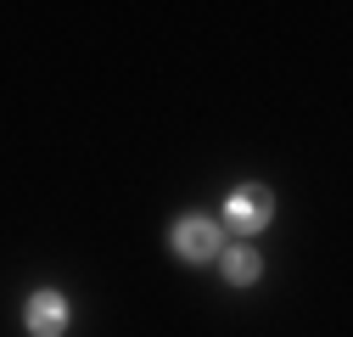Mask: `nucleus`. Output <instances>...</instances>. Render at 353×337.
<instances>
[{"mask_svg": "<svg viewBox=\"0 0 353 337\" xmlns=\"http://www.w3.org/2000/svg\"><path fill=\"white\" fill-rule=\"evenodd\" d=\"M168 247H174V259H185V264H208V259L225 253V225L213 214H180L168 225Z\"/></svg>", "mask_w": 353, "mask_h": 337, "instance_id": "f257e3e1", "label": "nucleus"}, {"mask_svg": "<svg viewBox=\"0 0 353 337\" xmlns=\"http://www.w3.org/2000/svg\"><path fill=\"white\" fill-rule=\"evenodd\" d=\"M275 220V191L270 186H236L225 197V231L230 236H263V225Z\"/></svg>", "mask_w": 353, "mask_h": 337, "instance_id": "f03ea898", "label": "nucleus"}, {"mask_svg": "<svg viewBox=\"0 0 353 337\" xmlns=\"http://www.w3.org/2000/svg\"><path fill=\"white\" fill-rule=\"evenodd\" d=\"M68 320H73V304L62 298L57 287L28 292V304H23V326H28V337H62Z\"/></svg>", "mask_w": 353, "mask_h": 337, "instance_id": "7ed1b4c3", "label": "nucleus"}, {"mask_svg": "<svg viewBox=\"0 0 353 337\" xmlns=\"http://www.w3.org/2000/svg\"><path fill=\"white\" fill-rule=\"evenodd\" d=\"M219 264H225V281H230V287H252V281L263 276V253H258L252 242H236V247L219 253Z\"/></svg>", "mask_w": 353, "mask_h": 337, "instance_id": "20e7f679", "label": "nucleus"}]
</instances>
